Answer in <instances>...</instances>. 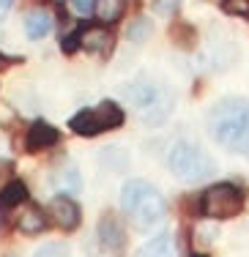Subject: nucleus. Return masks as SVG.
Returning a JSON list of instances; mask_svg holds the SVG:
<instances>
[{"instance_id": "obj_1", "label": "nucleus", "mask_w": 249, "mask_h": 257, "mask_svg": "<svg viewBox=\"0 0 249 257\" xmlns=\"http://www.w3.org/2000/svg\"><path fill=\"white\" fill-rule=\"evenodd\" d=\"M208 132L230 154L249 159V99H222L208 112Z\"/></svg>"}, {"instance_id": "obj_2", "label": "nucleus", "mask_w": 249, "mask_h": 257, "mask_svg": "<svg viewBox=\"0 0 249 257\" xmlns=\"http://www.w3.org/2000/svg\"><path fill=\"white\" fill-rule=\"evenodd\" d=\"M120 205H123L126 219L132 222V227L140 232H151L159 227L167 219V203L148 181H129L120 192Z\"/></svg>"}, {"instance_id": "obj_3", "label": "nucleus", "mask_w": 249, "mask_h": 257, "mask_svg": "<svg viewBox=\"0 0 249 257\" xmlns=\"http://www.w3.org/2000/svg\"><path fill=\"white\" fill-rule=\"evenodd\" d=\"M167 167L175 178H181L184 183L205 181L216 173L214 159L192 143H175L173 151H170V156H167Z\"/></svg>"}, {"instance_id": "obj_4", "label": "nucleus", "mask_w": 249, "mask_h": 257, "mask_svg": "<svg viewBox=\"0 0 249 257\" xmlns=\"http://www.w3.org/2000/svg\"><path fill=\"white\" fill-rule=\"evenodd\" d=\"M123 118H126L123 109L115 101H99L96 107L80 109L69 120V126L80 137H96V134H104V132H112V128L123 126Z\"/></svg>"}, {"instance_id": "obj_5", "label": "nucleus", "mask_w": 249, "mask_h": 257, "mask_svg": "<svg viewBox=\"0 0 249 257\" xmlns=\"http://www.w3.org/2000/svg\"><path fill=\"white\" fill-rule=\"evenodd\" d=\"M244 197L233 183H216L200 200V213L205 219H230L235 213H241Z\"/></svg>"}, {"instance_id": "obj_6", "label": "nucleus", "mask_w": 249, "mask_h": 257, "mask_svg": "<svg viewBox=\"0 0 249 257\" xmlns=\"http://www.w3.org/2000/svg\"><path fill=\"white\" fill-rule=\"evenodd\" d=\"M47 216L52 219V224H58L60 230H74L80 224V205L69 197H55L47 205Z\"/></svg>"}, {"instance_id": "obj_7", "label": "nucleus", "mask_w": 249, "mask_h": 257, "mask_svg": "<svg viewBox=\"0 0 249 257\" xmlns=\"http://www.w3.org/2000/svg\"><path fill=\"white\" fill-rule=\"evenodd\" d=\"M135 99L140 101L137 107L143 109V115L148 120H156V112H154L156 107H159L165 115L170 112V93H167L165 88H159V85H145L143 93H140V90L135 93Z\"/></svg>"}, {"instance_id": "obj_8", "label": "nucleus", "mask_w": 249, "mask_h": 257, "mask_svg": "<svg viewBox=\"0 0 249 257\" xmlns=\"http://www.w3.org/2000/svg\"><path fill=\"white\" fill-rule=\"evenodd\" d=\"M60 140V132L55 126L44 123V120H36L30 123L28 134H25V148L28 151H44V148H52Z\"/></svg>"}, {"instance_id": "obj_9", "label": "nucleus", "mask_w": 249, "mask_h": 257, "mask_svg": "<svg viewBox=\"0 0 249 257\" xmlns=\"http://www.w3.org/2000/svg\"><path fill=\"white\" fill-rule=\"evenodd\" d=\"M80 47H85L88 52L110 55V50H112V33L104 25L85 28V30H80Z\"/></svg>"}, {"instance_id": "obj_10", "label": "nucleus", "mask_w": 249, "mask_h": 257, "mask_svg": "<svg viewBox=\"0 0 249 257\" xmlns=\"http://www.w3.org/2000/svg\"><path fill=\"white\" fill-rule=\"evenodd\" d=\"M52 22H55V20H52V14L47 9H33L25 17V33L33 41H39V39H44V36L52 30Z\"/></svg>"}, {"instance_id": "obj_11", "label": "nucleus", "mask_w": 249, "mask_h": 257, "mask_svg": "<svg viewBox=\"0 0 249 257\" xmlns=\"http://www.w3.org/2000/svg\"><path fill=\"white\" fill-rule=\"evenodd\" d=\"M99 238H101V243H104L107 249H112V252H118L120 246H123V230H120V224H118V219L112 216V213H107V216H101V222H99Z\"/></svg>"}, {"instance_id": "obj_12", "label": "nucleus", "mask_w": 249, "mask_h": 257, "mask_svg": "<svg viewBox=\"0 0 249 257\" xmlns=\"http://www.w3.org/2000/svg\"><path fill=\"white\" fill-rule=\"evenodd\" d=\"M17 227H20V232H25V235H36V232H41L47 227V216L36 205H28L17 216Z\"/></svg>"}, {"instance_id": "obj_13", "label": "nucleus", "mask_w": 249, "mask_h": 257, "mask_svg": "<svg viewBox=\"0 0 249 257\" xmlns=\"http://www.w3.org/2000/svg\"><path fill=\"white\" fill-rule=\"evenodd\" d=\"M135 257H178V246H175V241L170 235H156Z\"/></svg>"}, {"instance_id": "obj_14", "label": "nucleus", "mask_w": 249, "mask_h": 257, "mask_svg": "<svg viewBox=\"0 0 249 257\" xmlns=\"http://www.w3.org/2000/svg\"><path fill=\"white\" fill-rule=\"evenodd\" d=\"M123 11H126V0H96V6H93V14L101 25L118 22L123 17Z\"/></svg>"}, {"instance_id": "obj_15", "label": "nucleus", "mask_w": 249, "mask_h": 257, "mask_svg": "<svg viewBox=\"0 0 249 257\" xmlns=\"http://www.w3.org/2000/svg\"><path fill=\"white\" fill-rule=\"evenodd\" d=\"M25 200H28V186L22 181H9L0 189V208L3 211H11V208L22 205Z\"/></svg>"}, {"instance_id": "obj_16", "label": "nucleus", "mask_w": 249, "mask_h": 257, "mask_svg": "<svg viewBox=\"0 0 249 257\" xmlns=\"http://www.w3.org/2000/svg\"><path fill=\"white\" fill-rule=\"evenodd\" d=\"M55 183H58V189H66V192H77L80 189V175H77V170L74 167H69V170H58L55 173Z\"/></svg>"}, {"instance_id": "obj_17", "label": "nucleus", "mask_w": 249, "mask_h": 257, "mask_svg": "<svg viewBox=\"0 0 249 257\" xmlns=\"http://www.w3.org/2000/svg\"><path fill=\"white\" fill-rule=\"evenodd\" d=\"M178 6H181V0H154L151 9H154V14H159V17H175Z\"/></svg>"}, {"instance_id": "obj_18", "label": "nucleus", "mask_w": 249, "mask_h": 257, "mask_svg": "<svg viewBox=\"0 0 249 257\" xmlns=\"http://www.w3.org/2000/svg\"><path fill=\"white\" fill-rule=\"evenodd\" d=\"M66 254H69V249L60 246V243H50V246H44V249L36 252V257H66Z\"/></svg>"}, {"instance_id": "obj_19", "label": "nucleus", "mask_w": 249, "mask_h": 257, "mask_svg": "<svg viewBox=\"0 0 249 257\" xmlns=\"http://www.w3.org/2000/svg\"><path fill=\"white\" fill-rule=\"evenodd\" d=\"M224 11H230V14H249V0H224Z\"/></svg>"}, {"instance_id": "obj_20", "label": "nucleus", "mask_w": 249, "mask_h": 257, "mask_svg": "<svg viewBox=\"0 0 249 257\" xmlns=\"http://www.w3.org/2000/svg\"><path fill=\"white\" fill-rule=\"evenodd\" d=\"M71 6H74V11L77 14H82V17H88L90 11H93V6H96V0H71Z\"/></svg>"}, {"instance_id": "obj_21", "label": "nucleus", "mask_w": 249, "mask_h": 257, "mask_svg": "<svg viewBox=\"0 0 249 257\" xmlns=\"http://www.w3.org/2000/svg\"><path fill=\"white\" fill-rule=\"evenodd\" d=\"M11 173H14V164H11V162H3V159H0V189H3L6 183L11 181Z\"/></svg>"}, {"instance_id": "obj_22", "label": "nucleus", "mask_w": 249, "mask_h": 257, "mask_svg": "<svg viewBox=\"0 0 249 257\" xmlns=\"http://www.w3.org/2000/svg\"><path fill=\"white\" fill-rule=\"evenodd\" d=\"M60 47H63V52H74L77 47H80V30H74L71 36H66L63 44H60Z\"/></svg>"}, {"instance_id": "obj_23", "label": "nucleus", "mask_w": 249, "mask_h": 257, "mask_svg": "<svg viewBox=\"0 0 249 257\" xmlns=\"http://www.w3.org/2000/svg\"><path fill=\"white\" fill-rule=\"evenodd\" d=\"M145 33H148V22H137V25L129 28V39H135V41H140Z\"/></svg>"}, {"instance_id": "obj_24", "label": "nucleus", "mask_w": 249, "mask_h": 257, "mask_svg": "<svg viewBox=\"0 0 249 257\" xmlns=\"http://www.w3.org/2000/svg\"><path fill=\"white\" fill-rule=\"evenodd\" d=\"M211 238H214V232H211V230H205V227L194 230V243H200V246H203V243H211Z\"/></svg>"}, {"instance_id": "obj_25", "label": "nucleus", "mask_w": 249, "mask_h": 257, "mask_svg": "<svg viewBox=\"0 0 249 257\" xmlns=\"http://www.w3.org/2000/svg\"><path fill=\"white\" fill-rule=\"evenodd\" d=\"M11 3H14V0H0V14H6V11L11 9Z\"/></svg>"}, {"instance_id": "obj_26", "label": "nucleus", "mask_w": 249, "mask_h": 257, "mask_svg": "<svg viewBox=\"0 0 249 257\" xmlns=\"http://www.w3.org/2000/svg\"><path fill=\"white\" fill-rule=\"evenodd\" d=\"M9 63H11V60L6 58V55H0V69H9Z\"/></svg>"}, {"instance_id": "obj_27", "label": "nucleus", "mask_w": 249, "mask_h": 257, "mask_svg": "<svg viewBox=\"0 0 249 257\" xmlns=\"http://www.w3.org/2000/svg\"><path fill=\"white\" fill-rule=\"evenodd\" d=\"M194 257H205V254H194Z\"/></svg>"}, {"instance_id": "obj_28", "label": "nucleus", "mask_w": 249, "mask_h": 257, "mask_svg": "<svg viewBox=\"0 0 249 257\" xmlns=\"http://www.w3.org/2000/svg\"><path fill=\"white\" fill-rule=\"evenodd\" d=\"M246 208H249V197H246Z\"/></svg>"}]
</instances>
